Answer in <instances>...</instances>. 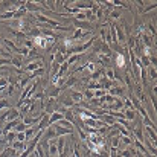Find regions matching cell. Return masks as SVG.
<instances>
[{
    "label": "cell",
    "mask_w": 157,
    "mask_h": 157,
    "mask_svg": "<svg viewBox=\"0 0 157 157\" xmlns=\"http://www.w3.org/2000/svg\"><path fill=\"white\" fill-rule=\"evenodd\" d=\"M41 67H43V61H41V59H37V61L28 63V64L23 66L20 70H21L23 73H31V72H35V70H38V69H41Z\"/></svg>",
    "instance_id": "obj_1"
},
{
    "label": "cell",
    "mask_w": 157,
    "mask_h": 157,
    "mask_svg": "<svg viewBox=\"0 0 157 157\" xmlns=\"http://www.w3.org/2000/svg\"><path fill=\"white\" fill-rule=\"evenodd\" d=\"M18 117H20V113H18V110H17V108L9 107V108H6V110H5V121H6V122L15 121V119H18Z\"/></svg>",
    "instance_id": "obj_2"
},
{
    "label": "cell",
    "mask_w": 157,
    "mask_h": 157,
    "mask_svg": "<svg viewBox=\"0 0 157 157\" xmlns=\"http://www.w3.org/2000/svg\"><path fill=\"white\" fill-rule=\"evenodd\" d=\"M72 26H73L75 29H81V31L87 29V31L93 32V26H92V23H89V21H78V20H73V18H72Z\"/></svg>",
    "instance_id": "obj_3"
},
{
    "label": "cell",
    "mask_w": 157,
    "mask_h": 157,
    "mask_svg": "<svg viewBox=\"0 0 157 157\" xmlns=\"http://www.w3.org/2000/svg\"><path fill=\"white\" fill-rule=\"evenodd\" d=\"M44 95L46 96H49V98H58L59 96V93H61V87H56V86H51V87H46L44 90Z\"/></svg>",
    "instance_id": "obj_4"
},
{
    "label": "cell",
    "mask_w": 157,
    "mask_h": 157,
    "mask_svg": "<svg viewBox=\"0 0 157 157\" xmlns=\"http://www.w3.org/2000/svg\"><path fill=\"white\" fill-rule=\"evenodd\" d=\"M79 81V78H76L75 75H72V76H69L66 81H64V84L61 86V92L63 90H66V89H72L73 86H76V82Z\"/></svg>",
    "instance_id": "obj_5"
},
{
    "label": "cell",
    "mask_w": 157,
    "mask_h": 157,
    "mask_svg": "<svg viewBox=\"0 0 157 157\" xmlns=\"http://www.w3.org/2000/svg\"><path fill=\"white\" fill-rule=\"evenodd\" d=\"M63 114H64V119H66V121H69L73 127L78 124V121H76V117H75V114H76V113H75L72 108H66V111H64Z\"/></svg>",
    "instance_id": "obj_6"
},
{
    "label": "cell",
    "mask_w": 157,
    "mask_h": 157,
    "mask_svg": "<svg viewBox=\"0 0 157 157\" xmlns=\"http://www.w3.org/2000/svg\"><path fill=\"white\" fill-rule=\"evenodd\" d=\"M53 130H55V134H56V137H63V136H70V134H73V130H67V128H63V127H59V125H56V124H53Z\"/></svg>",
    "instance_id": "obj_7"
},
{
    "label": "cell",
    "mask_w": 157,
    "mask_h": 157,
    "mask_svg": "<svg viewBox=\"0 0 157 157\" xmlns=\"http://www.w3.org/2000/svg\"><path fill=\"white\" fill-rule=\"evenodd\" d=\"M23 63H25V58L21 55H14L11 58V66H14L15 69H21L23 67Z\"/></svg>",
    "instance_id": "obj_8"
},
{
    "label": "cell",
    "mask_w": 157,
    "mask_h": 157,
    "mask_svg": "<svg viewBox=\"0 0 157 157\" xmlns=\"http://www.w3.org/2000/svg\"><path fill=\"white\" fill-rule=\"evenodd\" d=\"M116 66L121 67V69H125L127 66V55L125 53H116Z\"/></svg>",
    "instance_id": "obj_9"
},
{
    "label": "cell",
    "mask_w": 157,
    "mask_h": 157,
    "mask_svg": "<svg viewBox=\"0 0 157 157\" xmlns=\"http://www.w3.org/2000/svg\"><path fill=\"white\" fill-rule=\"evenodd\" d=\"M69 96H70V99L75 102V104H78V102H81V101H84V96H82V92H76V90H70L69 92Z\"/></svg>",
    "instance_id": "obj_10"
},
{
    "label": "cell",
    "mask_w": 157,
    "mask_h": 157,
    "mask_svg": "<svg viewBox=\"0 0 157 157\" xmlns=\"http://www.w3.org/2000/svg\"><path fill=\"white\" fill-rule=\"evenodd\" d=\"M61 119H64V114L59 113V111H53L52 114H49V127L53 125V124H56V122L61 121Z\"/></svg>",
    "instance_id": "obj_11"
},
{
    "label": "cell",
    "mask_w": 157,
    "mask_h": 157,
    "mask_svg": "<svg viewBox=\"0 0 157 157\" xmlns=\"http://www.w3.org/2000/svg\"><path fill=\"white\" fill-rule=\"evenodd\" d=\"M58 101H59V104L63 105L64 108H72V107H75V105H76L72 99H70V96H61Z\"/></svg>",
    "instance_id": "obj_12"
},
{
    "label": "cell",
    "mask_w": 157,
    "mask_h": 157,
    "mask_svg": "<svg viewBox=\"0 0 157 157\" xmlns=\"http://www.w3.org/2000/svg\"><path fill=\"white\" fill-rule=\"evenodd\" d=\"M124 116H125V121L134 122L136 117H137V111L136 110H124Z\"/></svg>",
    "instance_id": "obj_13"
},
{
    "label": "cell",
    "mask_w": 157,
    "mask_h": 157,
    "mask_svg": "<svg viewBox=\"0 0 157 157\" xmlns=\"http://www.w3.org/2000/svg\"><path fill=\"white\" fill-rule=\"evenodd\" d=\"M133 140H134L133 134L131 136H119V144H122L125 147H131L133 145Z\"/></svg>",
    "instance_id": "obj_14"
},
{
    "label": "cell",
    "mask_w": 157,
    "mask_h": 157,
    "mask_svg": "<svg viewBox=\"0 0 157 157\" xmlns=\"http://www.w3.org/2000/svg\"><path fill=\"white\" fill-rule=\"evenodd\" d=\"M147 73H148V76H150V79H151L153 82H156V78H157L156 67H154V66H148V67H147Z\"/></svg>",
    "instance_id": "obj_15"
},
{
    "label": "cell",
    "mask_w": 157,
    "mask_h": 157,
    "mask_svg": "<svg viewBox=\"0 0 157 157\" xmlns=\"http://www.w3.org/2000/svg\"><path fill=\"white\" fill-rule=\"evenodd\" d=\"M15 134L17 133H14V131H9V133H6L5 136H3V140H5V144H12L14 140H15Z\"/></svg>",
    "instance_id": "obj_16"
},
{
    "label": "cell",
    "mask_w": 157,
    "mask_h": 157,
    "mask_svg": "<svg viewBox=\"0 0 157 157\" xmlns=\"http://www.w3.org/2000/svg\"><path fill=\"white\" fill-rule=\"evenodd\" d=\"M81 56H82V55H78V53H72V55H70V56H69V58L66 59V63H67L69 66H73V64H75V63H76V61H78V59L81 58Z\"/></svg>",
    "instance_id": "obj_17"
},
{
    "label": "cell",
    "mask_w": 157,
    "mask_h": 157,
    "mask_svg": "<svg viewBox=\"0 0 157 157\" xmlns=\"http://www.w3.org/2000/svg\"><path fill=\"white\" fill-rule=\"evenodd\" d=\"M56 125H59V127H63V128H67V130H73V125H72L69 121H66V119L58 121V122H56Z\"/></svg>",
    "instance_id": "obj_18"
},
{
    "label": "cell",
    "mask_w": 157,
    "mask_h": 157,
    "mask_svg": "<svg viewBox=\"0 0 157 157\" xmlns=\"http://www.w3.org/2000/svg\"><path fill=\"white\" fill-rule=\"evenodd\" d=\"M105 95H107V90H104V89H101V90H93V98H95V99H101V98H104Z\"/></svg>",
    "instance_id": "obj_19"
},
{
    "label": "cell",
    "mask_w": 157,
    "mask_h": 157,
    "mask_svg": "<svg viewBox=\"0 0 157 157\" xmlns=\"http://www.w3.org/2000/svg\"><path fill=\"white\" fill-rule=\"evenodd\" d=\"M110 147H113V148H119V147H121V144H119V136L110 139Z\"/></svg>",
    "instance_id": "obj_20"
},
{
    "label": "cell",
    "mask_w": 157,
    "mask_h": 157,
    "mask_svg": "<svg viewBox=\"0 0 157 157\" xmlns=\"http://www.w3.org/2000/svg\"><path fill=\"white\" fill-rule=\"evenodd\" d=\"M156 8H157V3H156V2H154V3H153V5H150L148 8H145V9H142V12H140V15H145V14H147L148 11H154Z\"/></svg>",
    "instance_id": "obj_21"
},
{
    "label": "cell",
    "mask_w": 157,
    "mask_h": 157,
    "mask_svg": "<svg viewBox=\"0 0 157 157\" xmlns=\"http://www.w3.org/2000/svg\"><path fill=\"white\" fill-rule=\"evenodd\" d=\"M23 46H25V48H28L29 51H31V49H34V43H32V38H26V40L23 41Z\"/></svg>",
    "instance_id": "obj_22"
},
{
    "label": "cell",
    "mask_w": 157,
    "mask_h": 157,
    "mask_svg": "<svg viewBox=\"0 0 157 157\" xmlns=\"http://www.w3.org/2000/svg\"><path fill=\"white\" fill-rule=\"evenodd\" d=\"M110 18H111V20L121 18V12H119V11H111V12H110Z\"/></svg>",
    "instance_id": "obj_23"
},
{
    "label": "cell",
    "mask_w": 157,
    "mask_h": 157,
    "mask_svg": "<svg viewBox=\"0 0 157 157\" xmlns=\"http://www.w3.org/2000/svg\"><path fill=\"white\" fill-rule=\"evenodd\" d=\"M15 140H18V142H26L25 133H17V134H15Z\"/></svg>",
    "instance_id": "obj_24"
},
{
    "label": "cell",
    "mask_w": 157,
    "mask_h": 157,
    "mask_svg": "<svg viewBox=\"0 0 157 157\" xmlns=\"http://www.w3.org/2000/svg\"><path fill=\"white\" fill-rule=\"evenodd\" d=\"M5 108H9V102L6 101V98L0 101V110H5Z\"/></svg>",
    "instance_id": "obj_25"
},
{
    "label": "cell",
    "mask_w": 157,
    "mask_h": 157,
    "mask_svg": "<svg viewBox=\"0 0 157 157\" xmlns=\"http://www.w3.org/2000/svg\"><path fill=\"white\" fill-rule=\"evenodd\" d=\"M117 151H119L117 148H113V147H110V151H108V153H110V156H108V157H117Z\"/></svg>",
    "instance_id": "obj_26"
},
{
    "label": "cell",
    "mask_w": 157,
    "mask_h": 157,
    "mask_svg": "<svg viewBox=\"0 0 157 157\" xmlns=\"http://www.w3.org/2000/svg\"><path fill=\"white\" fill-rule=\"evenodd\" d=\"M8 64H11V59L2 58V56H0V67H2V66H8Z\"/></svg>",
    "instance_id": "obj_27"
},
{
    "label": "cell",
    "mask_w": 157,
    "mask_h": 157,
    "mask_svg": "<svg viewBox=\"0 0 157 157\" xmlns=\"http://www.w3.org/2000/svg\"><path fill=\"white\" fill-rule=\"evenodd\" d=\"M2 99H5V96H3V95H0V101H2Z\"/></svg>",
    "instance_id": "obj_28"
}]
</instances>
